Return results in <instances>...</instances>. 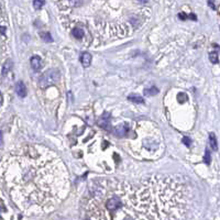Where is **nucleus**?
Here are the masks:
<instances>
[{
  "mask_svg": "<svg viewBox=\"0 0 220 220\" xmlns=\"http://www.w3.org/2000/svg\"><path fill=\"white\" fill-rule=\"evenodd\" d=\"M3 173L13 199L24 209H44L63 197L68 185L64 163L41 145H23L8 155Z\"/></svg>",
  "mask_w": 220,
  "mask_h": 220,
  "instance_id": "1",
  "label": "nucleus"
},
{
  "mask_svg": "<svg viewBox=\"0 0 220 220\" xmlns=\"http://www.w3.org/2000/svg\"><path fill=\"white\" fill-rule=\"evenodd\" d=\"M59 77V73L56 69H49L39 79V85L42 89L52 86L54 83L57 82Z\"/></svg>",
  "mask_w": 220,
  "mask_h": 220,
  "instance_id": "2",
  "label": "nucleus"
},
{
  "mask_svg": "<svg viewBox=\"0 0 220 220\" xmlns=\"http://www.w3.org/2000/svg\"><path fill=\"white\" fill-rule=\"evenodd\" d=\"M97 124L105 130H110L111 126H110V114H109V112H104V114L97 121Z\"/></svg>",
  "mask_w": 220,
  "mask_h": 220,
  "instance_id": "3",
  "label": "nucleus"
},
{
  "mask_svg": "<svg viewBox=\"0 0 220 220\" xmlns=\"http://www.w3.org/2000/svg\"><path fill=\"white\" fill-rule=\"evenodd\" d=\"M129 132H130V129L127 127V124H120V126L114 128V133L118 138H124V136H129Z\"/></svg>",
  "mask_w": 220,
  "mask_h": 220,
  "instance_id": "4",
  "label": "nucleus"
},
{
  "mask_svg": "<svg viewBox=\"0 0 220 220\" xmlns=\"http://www.w3.org/2000/svg\"><path fill=\"white\" fill-rule=\"evenodd\" d=\"M15 92H17L18 96L23 98V97L27 96V87H25V85L22 82H19L15 85Z\"/></svg>",
  "mask_w": 220,
  "mask_h": 220,
  "instance_id": "5",
  "label": "nucleus"
},
{
  "mask_svg": "<svg viewBox=\"0 0 220 220\" xmlns=\"http://www.w3.org/2000/svg\"><path fill=\"white\" fill-rule=\"evenodd\" d=\"M30 63H31V67L34 69L35 72L40 71V69H41V67H42V59L40 58L39 56L31 57V61H30Z\"/></svg>",
  "mask_w": 220,
  "mask_h": 220,
  "instance_id": "6",
  "label": "nucleus"
},
{
  "mask_svg": "<svg viewBox=\"0 0 220 220\" xmlns=\"http://www.w3.org/2000/svg\"><path fill=\"white\" fill-rule=\"evenodd\" d=\"M80 62H82L84 67H88L90 65V63H92V55L89 54L88 52L83 53L82 57H80Z\"/></svg>",
  "mask_w": 220,
  "mask_h": 220,
  "instance_id": "7",
  "label": "nucleus"
},
{
  "mask_svg": "<svg viewBox=\"0 0 220 220\" xmlns=\"http://www.w3.org/2000/svg\"><path fill=\"white\" fill-rule=\"evenodd\" d=\"M209 143H210V146L214 151H217L218 150V143H217V139H216L215 134L210 133L209 134Z\"/></svg>",
  "mask_w": 220,
  "mask_h": 220,
  "instance_id": "8",
  "label": "nucleus"
},
{
  "mask_svg": "<svg viewBox=\"0 0 220 220\" xmlns=\"http://www.w3.org/2000/svg\"><path fill=\"white\" fill-rule=\"evenodd\" d=\"M11 66H12V62H11V59H7L6 63L3 64L2 66V76H6L7 73L9 72L10 69H11Z\"/></svg>",
  "mask_w": 220,
  "mask_h": 220,
  "instance_id": "9",
  "label": "nucleus"
},
{
  "mask_svg": "<svg viewBox=\"0 0 220 220\" xmlns=\"http://www.w3.org/2000/svg\"><path fill=\"white\" fill-rule=\"evenodd\" d=\"M72 34H73V37H74L75 39H77V40L83 39V37H84V32H83V30L79 29V28H75V29L73 30Z\"/></svg>",
  "mask_w": 220,
  "mask_h": 220,
  "instance_id": "10",
  "label": "nucleus"
},
{
  "mask_svg": "<svg viewBox=\"0 0 220 220\" xmlns=\"http://www.w3.org/2000/svg\"><path fill=\"white\" fill-rule=\"evenodd\" d=\"M128 99L131 100L132 102H136V104H142L144 101V99L141 96H139V95H130L128 97Z\"/></svg>",
  "mask_w": 220,
  "mask_h": 220,
  "instance_id": "11",
  "label": "nucleus"
},
{
  "mask_svg": "<svg viewBox=\"0 0 220 220\" xmlns=\"http://www.w3.org/2000/svg\"><path fill=\"white\" fill-rule=\"evenodd\" d=\"M158 93V89L156 88L155 86H152L151 88H146V89H144V94L146 95V96H154V95H156Z\"/></svg>",
  "mask_w": 220,
  "mask_h": 220,
  "instance_id": "12",
  "label": "nucleus"
},
{
  "mask_svg": "<svg viewBox=\"0 0 220 220\" xmlns=\"http://www.w3.org/2000/svg\"><path fill=\"white\" fill-rule=\"evenodd\" d=\"M41 37H42L43 41H45L47 43L53 42V37L50 32H41Z\"/></svg>",
  "mask_w": 220,
  "mask_h": 220,
  "instance_id": "13",
  "label": "nucleus"
},
{
  "mask_svg": "<svg viewBox=\"0 0 220 220\" xmlns=\"http://www.w3.org/2000/svg\"><path fill=\"white\" fill-rule=\"evenodd\" d=\"M44 2H45V0H34V1H33V7H34L35 9H41V8L44 6Z\"/></svg>",
  "mask_w": 220,
  "mask_h": 220,
  "instance_id": "14",
  "label": "nucleus"
},
{
  "mask_svg": "<svg viewBox=\"0 0 220 220\" xmlns=\"http://www.w3.org/2000/svg\"><path fill=\"white\" fill-rule=\"evenodd\" d=\"M204 162H205L206 164H209L211 162V155L210 153H209V150H206L205 156H204Z\"/></svg>",
  "mask_w": 220,
  "mask_h": 220,
  "instance_id": "15",
  "label": "nucleus"
},
{
  "mask_svg": "<svg viewBox=\"0 0 220 220\" xmlns=\"http://www.w3.org/2000/svg\"><path fill=\"white\" fill-rule=\"evenodd\" d=\"M209 58H210V62L213 63V64L218 63V55L216 52H211L210 54H209Z\"/></svg>",
  "mask_w": 220,
  "mask_h": 220,
  "instance_id": "16",
  "label": "nucleus"
},
{
  "mask_svg": "<svg viewBox=\"0 0 220 220\" xmlns=\"http://www.w3.org/2000/svg\"><path fill=\"white\" fill-rule=\"evenodd\" d=\"M68 1H69V3H71L72 6H74V7H77V6L80 3V1H82V0H68Z\"/></svg>",
  "mask_w": 220,
  "mask_h": 220,
  "instance_id": "17",
  "label": "nucleus"
},
{
  "mask_svg": "<svg viewBox=\"0 0 220 220\" xmlns=\"http://www.w3.org/2000/svg\"><path fill=\"white\" fill-rule=\"evenodd\" d=\"M183 142H184V143H185L187 146H191V144H192L191 139H189V138H187V136H185V138L183 139Z\"/></svg>",
  "mask_w": 220,
  "mask_h": 220,
  "instance_id": "18",
  "label": "nucleus"
},
{
  "mask_svg": "<svg viewBox=\"0 0 220 220\" xmlns=\"http://www.w3.org/2000/svg\"><path fill=\"white\" fill-rule=\"evenodd\" d=\"M138 1H140V2H142V3H148L149 2V0H138Z\"/></svg>",
  "mask_w": 220,
  "mask_h": 220,
  "instance_id": "19",
  "label": "nucleus"
},
{
  "mask_svg": "<svg viewBox=\"0 0 220 220\" xmlns=\"http://www.w3.org/2000/svg\"><path fill=\"white\" fill-rule=\"evenodd\" d=\"M208 3H209V6H210V7H211V8H215V6H214L213 1H208Z\"/></svg>",
  "mask_w": 220,
  "mask_h": 220,
  "instance_id": "20",
  "label": "nucleus"
},
{
  "mask_svg": "<svg viewBox=\"0 0 220 220\" xmlns=\"http://www.w3.org/2000/svg\"><path fill=\"white\" fill-rule=\"evenodd\" d=\"M5 31H6L5 27H1V33H2V34H5Z\"/></svg>",
  "mask_w": 220,
  "mask_h": 220,
  "instance_id": "21",
  "label": "nucleus"
},
{
  "mask_svg": "<svg viewBox=\"0 0 220 220\" xmlns=\"http://www.w3.org/2000/svg\"><path fill=\"white\" fill-rule=\"evenodd\" d=\"M123 220H133V219H132V218H126V219H123Z\"/></svg>",
  "mask_w": 220,
  "mask_h": 220,
  "instance_id": "22",
  "label": "nucleus"
},
{
  "mask_svg": "<svg viewBox=\"0 0 220 220\" xmlns=\"http://www.w3.org/2000/svg\"><path fill=\"white\" fill-rule=\"evenodd\" d=\"M219 15H220V6H219Z\"/></svg>",
  "mask_w": 220,
  "mask_h": 220,
  "instance_id": "23",
  "label": "nucleus"
},
{
  "mask_svg": "<svg viewBox=\"0 0 220 220\" xmlns=\"http://www.w3.org/2000/svg\"><path fill=\"white\" fill-rule=\"evenodd\" d=\"M87 220H90V219H87Z\"/></svg>",
  "mask_w": 220,
  "mask_h": 220,
  "instance_id": "24",
  "label": "nucleus"
}]
</instances>
